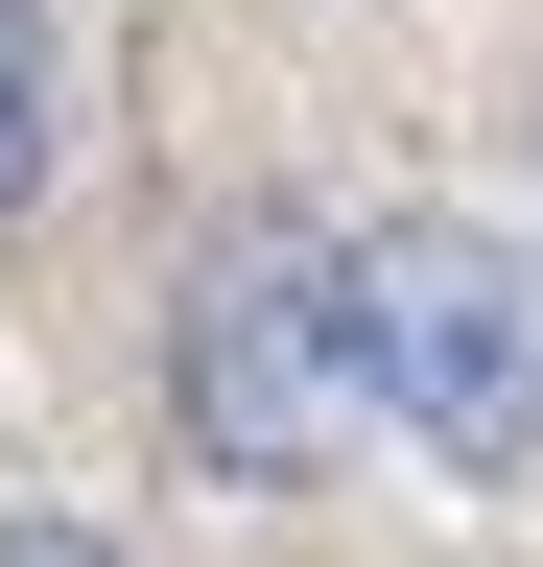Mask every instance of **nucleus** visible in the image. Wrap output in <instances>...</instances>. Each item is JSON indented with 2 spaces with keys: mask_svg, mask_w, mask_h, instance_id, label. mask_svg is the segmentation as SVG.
<instances>
[{
  "mask_svg": "<svg viewBox=\"0 0 543 567\" xmlns=\"http://www.w3.org/2000/svg\"><path fill=\"white\" fill-rule=\"evenodd\" d=\"M24 189H48V0H0V237H24Z\"/></svg>",
  "mask_w": 543,
  "mask_h": 567,
  "instance_id": "nucleus-3",
  "label": "nucleus"
},
{
  "mask_svg": "<svg viewBox=\"0 0 543 567\" xmlns=\"http://www.w3.org/2000/svg\"><path fill=\"white\" fill-rule=\"evenodd\" d=\"M166 402H189V450H213L237 496H307L331 450H355V402H378L355 237H307V213H237V237L166 284Z\"/></svg>",
  "mask_w": 543,
  "mask_h": 567,
  "instance_id": "nucleus-1",
  "label": "nucleus"
},
{
  "mask_svg": "<svg viewBox=\"0 0 543 567\" xmlns=\"http://www.w3.org/2000/svg\"><path fill=\"white\" fill-rule=\"evenodd\" d=\"M355 331H378V402L449 473H543V260L497 213H378L355 237Z\"/></svg>",
  "mask_w": 543,
  "mask_h": 567,
  "instance_id": "nucleus-2",
  "label": "nucleus"
}]
</instances>
